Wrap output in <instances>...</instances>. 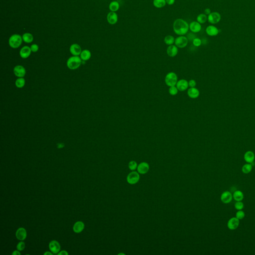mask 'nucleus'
<instances>
[{
    "instance_id": "obj_1",
    "label": "nucleus",
    "mask_w": 255,
    "mask_h": 255,
    "mask_svg": "<svg viewBox=\"0 0 255 255\" xmlns=\"http://www.w3.org/2000/svg\"><path fill=\"white\" fill-rule=\"evenodd\" d=\"M173 30L177 35L184 36L190 30L189 24L183 19H176L173 24Z\"/></svg>"
},
{
    "instance_id": "obj_2",
    "label": "nucleus",
    "mask_w": 255,
    "mask_h": 255,
    "mask_svg": "<svg viewBox=\"0 0 255 255\" xmlns=\"http://www.w3.org/2000/svg\"><path fill=\"white\" fill-rule=\"evenodd\" d=\"M82 63V59L79 56H72L68 59L66 62L67 67L71 70L78 69Z\"/></svg>"
},
{
    "instance_id": "obj_3",
    "label": "nucleus",
    "mask_w": 255,
    "mask_h": 255,
    "mask_svg": "<svg viewBox=\"0 0 255 255\" xmlns=\"http://www.w3.org/2000/svg\"><path fill=\"white\" fill-rule=\"evenodd\" d=\"M23 41L22 36L19 34H14L9 37V45L12 49H18L22 45Z\"/></svg>"
},
{
    "instance_id": "obj_4",
    "label": "nucleus",
    "mask_w": 255,
    "mask_h": 255,
    "mask_svg": "<svg viewBox=\"0 0 255 255\" xmlns=\"http://www.w3.org/2000/svg\"><path fill=\"white\" fill-rule=\"evenodd\" d=\"M165 82L168 86H175L177 82V76L173 72L167 73L165 77Z\"/></svg>"
},
{
    "instance_id": "obj_5",
    "label": "nucleus",
    "mask_w": 255,
    "mask_h": 255,
    "mask_svg": "<svg viewBox=\"0 0 255 255\" xmlns=\"http://www.w3.org/2000/svg\"><path fill=\"white\" fill-rule=\"evenodd\" d=\"M188 38L184 36H180L175 39V45L180 49H183L188 45Z\"/></svg>"
},
{
    "instance_id": "obj_6",
    "label": "nucleus",
    "mask_w": 255,
    "mask_h": 255,
    "mask_svg": "<svg viewBox=\"0 0 255 255\" xmlns=\"http://www.w3.org/2000/svg\"><path fill=\"white\" fill-rule=\"evenodd\" d=\"M221 19V16L218 12H211L208 16V22L211 24H216L219 23Z\"/></svg>"
},
{
    "instance_id": "obj_7",
    "label": "nucleus",
    "mask_w": 255,
    "mask_h": 255,
    "mask_svg": "<svg viewBox=\"0 0 255 255\" xmlns=\"http://www.w3.org/2000/svg\"><path fill=\"white\" fill-rule=\"evenodd\" d=\"M140 179L139 173L137 171H132L128 175L127 177V182L130 184H135L138 182Z\"/></svg>"
},
{
    "instance_id": "obj_8",
    "label": "nucleus",
    "mask_w": 255,
    "mask_h": 255,
    "mask_svg": "<svg viewBox=\"0 0 255 255\" xmlns=\"http://www.w3.org/2000/svg\"><path fill=\"white\" fill-rule=\"evenodd\" d=\"M13 72L16 76L18 78L24 77L26 74V70L23 66L18 65L14 67Z\"/></svg>"
},
{
    "instance_id": "obj_9",
    "label": "nucleus",
    "mask_w": 255,
    "mask_h": 255,
    "mask_svg": "<svg viewBox=\"0 0 255 255\" xmlns=\"http://www.w3.org/2000/svg\"><path fill=\"white\" fill-rule=\"evenodd\" d=\"M240 225V220L236 217H232L227 222V227L231 230L237 229Z\"/></svg>"
},
{
    "instance_id": "obj_10",
    "label": "nucleus",
    "mask_w": 255,
    "mask_h": 255,
    "mask_svg": "<svg viewBox=\"0 0 255 255\" xmlns=\"http://www.w3.org/2000/svg\"><path fill=\"white\" fill-rule=\"evenodd\" d=\"M233 198L232 194L230 191H225L222 193L220 199L222 202L224 204H228L231 202Z\"/></svg>"
},
{
    "instance_id": "obj_11",
    "label": "nucleus",
    "mask_w": 255,
    "mask_h": 255,
    "mask_svg": "<svg viewBox=\"0 0 255 255\" xmlns=\"http://www.w3.org/2000/svg\"><path fill=\"white\" fill-rule=\"evenodd\" d=\"M69 51L70 53L73 56H79L82 51L80 46L78 44L73 43L70 45Z\"/></svg>"
},
{
    "instance_id": "obj_12",
    "label": "nucleus",
    "mask_w": 255,
    "mask_h": 255,
    "mask_svg": "<svg viewBox=\"0 0 255 255\" xmlns=\"http://www.w3.org/2000/svg\"><path fill=\"white\" fill-rule=\"evenodd\" d=\"M107 20L109 24L114 25L118 21V16L116 12L110 11L107 16Z\"/></svg>"
},
{
    "instance_id": "obj_13",
    "label": "nucleus",
    "mask_w": 255,
    "mask_h": 255,
    "mask_svg": "<svg viewBox=\"0 0 255 255\" xmlns=\"http://www.w3.org/2000/svg\"><path fill=\"white\" fill-rule=\"evenodd\" d=\"M49 248L53 254H58L60 252V245L59 243L55 240H53L49 244Z\"/></svg>"
},
{
    "instance_id": "obj_14",
    "label": "nucleus",
    "mask_w": 255,
    "mask_h": 255,
    "mask_svg": "<svg viewBox=\"0 0 255 255\" xmlns=\"http://www.w3.org/2000/svg\"><path fill=\"white\" fill-rule=\"evenodd\" d=\"M190 30L193 33H198L200 32L202 28L201 24L197 21H193L189 24Z\"/></svg>"
},
{
    "instance_id": "obj_15",
    "label": "nucleus",
    "mask_w": 255,
    "mask_h": 255,
    "mask_svg": "<svg viewBox=\"0 0 255 255\" xmlns=\"http://www.w3.org/2000/svg\"><path fill=\"white\" fill-rule=\"evenodd\" d=\"M32 52L30 47L28 46H24L20 49V55L23 59H26L30 56Z\"/></svg>"
},
{
    "instance_id": "obj_16",
    "label": "nucleus",
    "mask_w": 255,
    "mask_h": 255,
    "mask_svg": "<svg viewBox=\"0 0 255 255\" xmlns=\"http://www.w3.org/2000/svg\"><path fill=\"white\" fill-rule=\"evenodd\" d=\"M206 32L208 36H217L219 33V30L216 26L213 25L208 26L206 28Z\"/></svg>"
},
{
    "instance_id": "obj_17",
    "label": "nucleus",
    "mask_w": 255,
    "mask_h": 255,
    "mask_svg": "<svg viewBox=\"0 0 255 255\" xmlns=\"http://www.w3.org/2000/svg\"><path fill=\"white\" fill-rule=\"evenodd\" d=\"M150 169V166L148 165V163L145 162H143L140 163L138 167H137V170L138 172L140 173V174H146L148 172Z\"/></svg>"
},
{
    "instance_id": "obj_18",
    "label": "nucleus",
    "mask_w": 255,
    "mask_h": 255,
    "mask_svg": "<svg viewBox=\"0 0 255 255\" xmlns=\"http://www.w3.org/2000/svg\"><path fill=\"white\" fill-rule=\"evenodd\" d=\"M176 87L178 91H184L186 90L188 87V82L185 79H181L177 81L176 84Z\"/></svg>"
},
{
    "instance_id": "obj_19",
    "label": "nucleus",
    "mask_w": 255,
    "mask_h": 255,
    "mask_svg": "<svg viewBox=\"0 0 255 255\" xmlns=\"http://www.w3.org/2000/svg\"><path fill=\"white\" fill-rule=\"evenodd\" d=\"M26 230L24 228L21 227L17 230L16 233V236L17 238L20 241H23L26 238Z\"/></svg>"
},
{
    "instance_id": "obj_20",
    "label": "nucleus",
    "mask_w": 255,
    "mask_h": 255,
    "mask_svg": "<svg viewBox=\"0 0 255 255\" xmlns=\"http://www.w3.org/2000/svg\"><path fill=\"white\" fill-rule=\"evenodd\" d=\"M178 47L173 45H169L167 50V55L171 57H173L176 56L178 53Z\"/></svg>"
},
{
    "instance_id": "obj_21",
    "label": "nucleus",
    "mask_w": 255,
    "mask_h": 255,
    "mask_svg": "<svg viewBox=\"0 0 255 255\" xmlns=\"http://www.w3.org/2000/svg\"><path fill=\"white\" fill-rule=\"evenodd\" d=\"M245 161L249 163H253L254 161L255 160V154L251 150H249L245 152L244 156Z\"/></svg>"
},
{
    "instance_id": "obj_22",
    "label": "nucleus",
    "mask_w": 255,
    "mask_h": 255,
    "mask_svg": "<svg viewBox=\"0 0 255 255\" xmlns=\"http://www.w3.org/2000/svg\"><path fill=\"white\" fill-rule=\"evenodd\" d=\"M188 95L192 99H196L199 97L200 92L198 89L195 87L190 88L188 90Z\"/></svg>"
},
{
    "instance_id": "obj_23",
    "label": "nucleus",
    "mask_w": 255,
    "mask_h": 255,
    "mask_svg": "<svg viewBox=\"0 0 255 255\" xmlns=\"http://www.w3.org/2000/svg\"><path fill=\"white\" fill-rule=\"evenodd\" d=\"M84 224L83 222L82 221L77 222L73 226V231L76 233H79L83 230V229H84Z\"/></svg>"
},
{
    "instance_id": "obj_24",
    "label": "nucleus",
    "mask_w": 255,
    "mask_h": 255,
    "mask_svg": "<svg viewBox=\"0 0 255 255\" xmlns=\"http://www.w3.org/2000/svg\"><path fill=\"white\" fill-rule=\"evenodd\" d=\"M81 59L83 61H87L89 60L91 57V53L88 49H84L82 51L80 55Z\"/></svg>"
},
{
    "instance_id": "obj_25",
    "label": "nucleus",
    "mask_w": 255,
    "mask_h": 255,
    "mask_svg": "<svg viewBox=\"0 0 255 255\" xmlns=\"http://www.w3.org/2000/svg\"><path fill=\"white\" fill-rule=\"evenodd\" d=\"M233 198L236 201H242L244 199V194L240 190H236L233 193Z\"/></svg>"
},
{
    "instance_id": "obj_26",
    "label": "nucleus",
    "mask_w": 255,
    "mask_h": 255,
    "mask_svg": "<svg viewBox=\"0 0 255 255\" xmlns=\"http://www.w3.org/2000/svg\"><path fill=\"white\" fill-rule=\"evenodd\" d=\"M23 41L26 43H32L34 40V36L30 32H26L23 34L22 36Z\"/></svg>"
},
{
    "instance_id": "obj_27",
    "label": "nucleus",
    "mask_w": 255,
    "mask_h": 255,
    "mask_svg": "<svg viewBox=\"0 0 255 255\" xmlns=\"http://www.w3.org/2000/svg\"><path fill=\"white\" fill-rule=\"evenodd\" d=\"M109 8L110 11L116 12L120 9V4L116 1H112L109 4Z\"/></svg>"
},
{
    "instance_id": "obj_28",
    "label": "nucleus",
    "mask_w": 255,
    "mask_h": 255,
    "mask_svg": "<svg viewBox=\"0 0 255 255\" xmlns=\"http://www.w3.org/2000/svg\"><path fill=\"white\" fill-rule=\"evenodd\" d=\"M165 0H154L153 1V5L156 8L161 9L165 7L166 5Z\"/></svg>"
},
{
    "instance_id": "obj_29",
    "label": "nucleus",
    "mask_w": 255,
    "mask_h": 255,
    "mask_svg": "<svg viewBox=\"0 0 255 255\" xmlns=\"http://www.w3.org/2000/svg\"><path fill=\"white\" fill-rule=\"evenodd\" d=\"M196 20L200 24H203L208 21V16L205 13H200L197 16Z\"/></svg>"
},
{
    "instance_id": "obj_30",
    "label": "nucleus",
    "mask_w": 255,
    "mask_h": 255,
    "mask_svg": "<svg viewBox=\"0 0 255 255\" xmlns=\"http://www.w3.org/2000/svg\"><path fill=\"white\" fill-rule=\"evenodd\" d=\"M25 84H26V80L24 77L18 78L16 79L15 81V85L17 88H23Z\"/></svg>"
},
{
    "instance_id": "obj_31",
    "label": "nucleus",
    "mask_w": 255,
    "mask_h": 255,
    "mask_svg": "<svg viewBox=\"0 0 255 255\" xmlns=\"http://www.w3.org/2000/svg\"><path fill=\"white\" fill-rule=\"evenodd\" d=\"M164 42L167 45H173L175 43V38L171 35H167L164 38Z\"/></svg>"
},
{
    "instance_id": "obj_32",
    "label": "nucleus",
    "mask_w": 255,
    "mask_h": 255,
    "mask_svg": "<svg viewBox=\"0 0 255 255\" xmlns=\"http://www.w3.org/2000/svg\"><path fill=\"white\" fill-rule=\"evenodd\" d=\"M252 168L253 166L252 165L251 163H246L242 167V171L245 174H248L251 173L252 170Z\"/></svg>"
},
{
    "instance_id": "obj_33",
    "label": "nucleus",
    "mask_w": 255,
    "mask_h": 255,
    "mask_svg": "<svg viewBox=\"0 0 255 255\" xmlns=\"http://www.w3.org/2000/svg\"><path fill=\"white\" fill-rule=\"evenodd\" d=\"M169 94H171V95L175 96L177 94L178 90L176 87L174 86L170 87L169 88Z\"/></svg>"
},
{
    "instance_id": "obj_34",
    "label": "nucleus",
    "mask_w": 255,
    "mask_h": 255,
    "mask_svg": "<svg viewBox=\"0 0 255 255\" xmlns=\"http://www.w3.org/2000/svg\"><path fill=\"white\" fill-rule=\"evenodd\" d=\"M245 216V213L242 210H238V211L236 213V217L239 220L244 219Z\"/></svg>"
},
{
    "instance_id": "obj_35",
    "label": "nucleus",
    "mask_w": 255,
    "mask_h": 255,
    "mask_svg": "<svg viewBox=\"0 0 255 255\" xmlns=\"http://www.w3.org/2000/svg\"><path fill=\"white\" fill-rule=\"evenodd\" d=\"M235 208L237 210H242L244 207V204L242 201H236L234 205Z\"/></svg>"
},
{
    "instance_id": "obj_36",
    "label": "nucleus",
    "mask_w": 255,
    "mask_h": 255,
    "mask_svg": "<svg viewBox=\"0 0 255 255\" xmlns=\"http://www.w3.org/2000/svg\"><path fill=\"white\" fill-rule=\"evenodd\" d=\"M192 43L195 47H199L202 44V41L199 38H195L192 40Z\"/></svg>"
},
{
    "instance_id": "obj_37",
    "label": "nucleus",
    "mask_w": 255,
    "mask_h": 255,
    "mask_svg": "<svg viewBox=\"0 0 255 255\" xmlns=\"http://www.w3.org/2000/svg\"><path fill=\"white\" fill-rule=\"evenodd\" d=\"M138 167L137 163L135 161H131L129 163V168L130 169H131V171H134L136 169H137Z\"/></svg>"
},
{
    "instance_id": "obj_38",
    "label": "nucleus",
    "mask_w": 255,
    "mask_h": 255,
    "mask_svg": "<svg viewBox=\"0 0 255 255\" xmlns=\"http://www.w3.org/2000/svg\"><path fill=\"white\" fill-rule=\"evenodd\" d=\"M24 248H25V244H24V242H20L17 245V249H18V250L20 251H23V250H24Z\"/></svg>"
},
{
    "instance_id": "obj_39",
    "label": "nucleus",
    "mask_w": 255,
    "mask_h": 255,
    "mask_svg": "<svg viewBox=\"0 0 255 255\" xmlns=\"http://www.w3.org/2000/svg\"><path fill=\"white\" fill-rule=\"evenodd\" d=\"M31 51L32 53H36L39 50V47L36 44H32L30 47Z\"/></svg>"
},
{
    "instance_id": "obj_40",
    "label": "nucleus",
    "mask_w": 255,
    "mask_h": 255,
    "mask_svg": "<svg viewBox=\"0 0 255 255\" xmlns=\"http://www.w3.org/2000/svg\"><path fill=\"white\" fill-rule=\"evenodd\" d=\"M196 81L193 80V79H191V80H190L188 82V86H189L190 88L195 87L196 86Z\"/></svg>"
},
{
    "instance_id": "obj_41",
    "label": "nucleus",
    "mask_w": 255,
    "mask_h": 255,
    "mask_svg": "<svg viewBox=\"0 0 255 255\" xmlns=\"http://www.w3.org/2000/svg\"><path fill=\"white\" fill-rule=\"evenodd\" d=\"M165 1H166L167 4L168 5L171 6V5H173V4H175V0H165Z\"/></svg>"
},
{
    "instance_id": "obj_42",
    "label": "nucleus",
    "mask_w": 255,
    "mask_h": 255,
    "mask_svg": "<svg viewBox=\"0 0 255 255\" xmlns=\"http://www.w3.org/2000/svg\"><path fill=\"white\" fill-rule=\"evenodd\" d=\"M211 13V9L209 8H206L204 10V13L205 15H206L207 16L209 15V14Z\"/></svg>"
},
{
    "instance_id": "obj_43",
    "label": "nucleus",
    "mask_w": 255,
    "mask_h": 255,
    "mask_svg": "<svg viewBox=\"0 0 255 255\" xmlns=\"http://www.w3.org/2000/svg\"><path fill=\"white\" fill-rule=\"evenodd\" d=\"M57 254L58 255H68V253L66 251H62L60 252H59Z\"/></svg>"
},
{
    "instance_id": "obj_44",
    "label": "nucleus",
    "mask_w": 255,
    "mask_h": 255,
    "mask_svg": "<svg viewBox=\"0 0 255 255\" xmlns=\"http://www.w3.org/2000/svg\"><path fill=\"white\" fill-rule=\"evenodd\" d=\"M20 251H13V253H12V255H20L21 254L20 252Z\"/></svg>"
},
{
    "instance_id": "obj_45",
    "label": "nucleus",
    "mask_w": 255,
    "mask_h": 255,
    "mask_svg": "<svg viewBox=\"0 0 255 255\" xmlns=\"http://www.w3.org/2000/svg\"><path fill=\"white\" fill-rule=\"evenodd\" d=\"M44 255H53V254L52 253V252L51 253V252H46L45 253H44Z\"/></svg>"
}]
</instances>
